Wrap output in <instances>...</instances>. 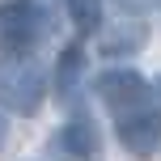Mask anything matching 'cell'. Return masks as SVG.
<instances>
[{"label":"cell","mask_w":161,"mask_h":161,"mask_svg":"<svg viewBox=\"0 0 161 161\" xmlns=\"http://www.w3.org/2000/svg\"><path fill=\"white\" fill-rule=\"evenodd\" d=\"M51 34V13L38 0H4L0 4V42L8 55H25Z\"/></svg>","instance_id":"obj_3"},{"label":"cell","mask_w":161,"mask_h":161,"mask_svg":"<svg viewBox=\"0 0 161 161\" xmlns=\"http://www.w3.org/2000/svg\"><path fill=\"white\" fill-rule=\"evenodd\" d=\"M153 89H157V102H161V76H157V85H153Z\"/></svg>","instance_id":"obj_11"},{"label":"cell","mask_w":161,"mask_h":161,"mask_svg":"<svg viewBox=\"0 0 161 161\" xmlns=\"http://www.w3.org/2000/svg\"><path fill=\"white\" fill-rule=\"evenodd\" d=\"M80 85H85V47H64V55L55 59V93L72 102Z\"/></svg>","instance_id":"obj_6"},{"label":"cell","mask_w":161,"mask_h":161,"mask_svg":"<svg viewBox=\"0 0 161 161\" xmlns=\"http://www.w3.org/2000/svg\"><path fill=\"white\" fill-rule=\"evenodd\" d=\"M51 153L59 161H97L102 157V131L93 119H68L51 136Z\"/></svg>","instance_id":"obj_4"},{"label":"cell","mask_w":161,"mask_h":161,"mask_svg":"<svg viewBox=\"0 0 161 161\" xmlns=\"http://www.w3.org/2000/svg\"><path fill=\"white\" fill-rule=\"evenodd\" d=\"M47 97V68L30 55H0V106L13 114H34Z\"/></svg>","instance_id":"obj_1"},{"label":"cell","mask_w":161,"mask_h":161,"mask_svg":"<svg viewBox=\"0 0 161 161\" xmlns=\"http://www.w3.org/2000/svg\"><path fill=\"white\" fill-rule=\"evenodd\" d=\"M114 131H119V144L131 157H153L161 148V106L136 110L127 119H114Z\"/></svg>","instance_id":"obj_5"},{"label":"cell","mask_w":161,"mask_h":161,"mask_svg":"<svg viewBox=\"0 0 161 161\" xmlns=\"http://www.w3.org/2000/svg\"><path fill=\"white\" fill-rule=\"evenodd\" d=\"M68 17H72L80 38H89L102 30V0H68Z\"/></svg>","instance_id":"obj_8"},{"label":"cell","mask_w":161,"mask_h":161,"mask_svg":"<svg viewBox=\"0 0 161 161\" xmlns=\"http://www.w3.org/2000/svg\"><path fill=\"white\" fill-rule=\"evenodd\" d=\"M140 42H144L140 17H123L119 25L102 30V51H106V55H131V51H140Z\"/></svg>","instance_id":"obj_7"},{"label":"cell","mask_w":161,"mask_h":161,"mask_svg":"<svg viewBox=\"0 0 161 161\" xmlns=\"http://www.w3.org/2000/svg\"><path fill=\"white\" fill-rule=\"evenodd\" d=\"M114 4L123 8V17H144L157 8V0H114Z\"/></svg>","instance_id":"obj_9"},{"label":"cell","mask_w":161,"mask_h":161,"mask_svg":"<svg viewBox=\"0 0 161 161\" xmlns=\"http://www.w3.org/2000/svg\"><path fill=\"white\" fill-rule=\"evenodd\" d=\"M93 93H97V102H102L114 119H127V114H136V110L157 106L153 80H144L136 68H106V72L93 80Z\"/></svg>","instance_id":"obj_2"},{"label":"cell","mask_w":161,"mask_h":161,"mask_svg":"<svg viewBox=\"0 0 161 161\" xmlns=\"http://www.w3.org/2000/svg\"><path fill=\"white\" fill-rule=\"evenodd\" d=\"M4 140H8V119L0 114V148H4Z\"/></svg>","instance_id":"obj_10"}]
</instances>
